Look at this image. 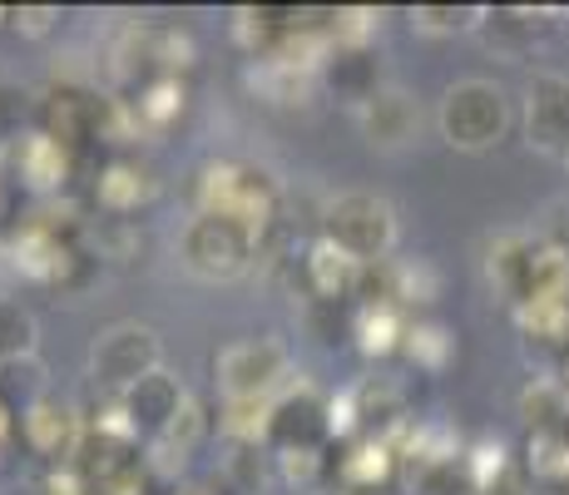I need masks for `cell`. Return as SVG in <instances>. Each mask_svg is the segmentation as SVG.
I'll use <instances>...</instances> for the list:
<instances>
[{"label": "cell", "instance_id": "1", "mask_svg": "<svg viewBox=\"0 0 569 495\" xmlns=\"http://www.w3.org/2000/svg\"><path fill=\"white\" fill-rule=\"evenodd\" d=\"M282 208V189L272 179V169L262 164H243V159H218L199 169V184H193V214H218L243 224L248 234H268L272 218Z\"/></svg>", "mask_w": 569, "mask_h": 495}, {"label": "cell", "instance_id": "2", "mask_svg": "<svg viewBox=\"0 0 569 495\" xmlns=\"http://www.w3.org/2000/svg\"><path fill=\"white\" fill-rule=\"evenodd\" d=\"M322 238L332 248H342L347 258H357L362 268H381V263H391L401 238L397 208H391V198L367 194V189L337 194L322 208Z\"/></svg>", "mask_w": 569, "mask_h": 495}, {"label": "cell", "instance_id": "3", "mask_svg": "<svg viewBox=\"0 0 569 495\" xmlns=\"http://www.w3.org/2000/svg\"><path fill=\"white\" fill-rule=\"evenodd\" d=\"M436 129L461 154L496 149L510 129V95L496 80H456L436 105Z\"/></svg>", "mask_w": 569, "mask_h": 495}, {"label": "cell", "instance_id": "4", "mask_svg": "<svg viewBox=\"0 0 569 495\" xmlns=\"http://www.w3.org/2000/svg\"><path fill=\"white\" fill-rule=\"evenodd\" d=\"M213 382L223 402H278L298 382L282 337H243L213 357Z\"/></svg>", "mask_w": 569, "mask_h": 495}, {"label": "cell", "instance_id": "5", "mask_svg": "<svg viewBox=\"0 0 569 495\" xmlns=\"http://www.w3.org/2000/svg\"><path fill=\"white\" fill-rule=\"evenodd\" d=\"M258 234H248L243 224L218 214H193L179 228V263L203 283H233L253 268L258 258Z\"/></svg>", "mask_w": 569, "mask_h": 495}, {"label": "cell", "instance_id": "6", "mask_svg": "<svg viewBox=\"0 0 569 495\" xmlns=\"http://www.w3.org/2000/svg\"><path fill=\"white\" fill-rule=\"evenodd\" d=\"M154 372H163V343L149 323H114L90 343V382L114 402Z\"/></svg>", "mask_w": 569, "mask_h": 495}, {"label": "cell", "instance_id": "7", "mask_svg": "<svg viewBox=\"0 0 569 495\" xmlns=\"http://www.w3.org/2000/svg\"><path fill=\"white\" fill-rule=\"evenodd\" d=\"M525 145L545 159H569V80L565 75H535L525 90Z\"/></svg>", "mask_w": 569, "mask_h": 495}, {"label": "cell", "instance_id": "8", "mask_svg": "<svg viewBox=\"0 0 569 495\" xmlns=\"http://www.w3.org/2000/svg\"><path fill=\"white\" fill-rule=\"evenodd\" d=\"M357 125H362L371 149L397 154L421 139V105H416V95H407L401 85H387V90L371 95L367 105L357 109Z\"/></svg>", "mask_w": 569, "mask_h": 495}, {"label": "cell", "instance_id": "9", "mask_svg": "<svg viewBox=\"0 0 569 495\" xmlns=\"http://www.w3.org/2000/svg\"><path fill=\"white\" fill-rule=\"evenodd\" d=\"M20 436L36 456L54 461V466H70L74 451L84 442V422L74 416V406H64L60 396H40L36 406L20 412Z\"/></svg>", "mask_w": 569, "mask_h": 495}, {"label": "cell", "instance_id": "10", "mask_svg": "<svg viewBox=\"0 0 569 495\" xmlns=\"http://www.w3.org/2000/svg\"><path fill=\"white\" fill-rule=\"evenodd\" d=\"M114 406H119V416H124V426L134 432V442L139 436L154 442V436H163L173 422H179V412L189 406V392H183L169 372H154V377H144L134 392L119 396Z\"/></svg>", "mask_w": 569, "mask_h": 495}, {"label": "cell", "instance_id": "11", "mask_svg": "<svg viewBox=\"0 0 569 495\" xmlns=\"http://www.w3.org/2000/svg\"><path fill=\"white\" fill-rule=\"evenodd\" d=\"M322 436H332L327 432V402L298 377L278 396V406H272V442L268 446L272 451H317Z\"/></svg>", "mask_w": 569, "mask_h": 495}, {"label": "cell", "instance_id": "12", "mask_svg": "<svg viewBox=\"0 0 569 495\" xmlns=\"http://www.w3.org/2000/svg\"><path fill=\"white\" fill-rule=\"evenodd\" d=\"M302 273H308V288L322 297V303H342V297L362 293L367 283V268L357 258H347L342 248H332L327 238H317V244L308 248V258H302Z\"/></svg>", "mask_w": 569, "mask_h": 495}, {"label": "cell", "instance_id": "13", "mask_svg": "<svg viewBox=\"0 0 569 495\" xmlns=\"http://www.w3.org/2000/svg\"><path fill=\"white\" fill-rule=\"evenodd\" d=\"M317 75H327V80H332V90H337V99H347L352 109H362L371 95L387 90V85H381V65L371 60V50L332 46V55L322 60V70H317Z\"/></svg>", "mask_w": 569, "mask_h": 495}, {"label": "cell", "instance_id": "14", "mask_svg": "<svg viewBox=\"0 0 569 495\" xmlns=\"http://www.w3.org/2000/svg\"><path fill=\"white\" fill-rule=\"evenodd\" d=\"M535 248H540V238H525V234H500L496 244H490L486 273H490V283L500 288V297H510L516 307L525 303V293H530Z\"/></svg>", "mask_w": 569, "mask_h": 495}, {"label": "cell", "instance_id": "15", "mask_svg": "<svg viewBox=\"0 0 569 495\" xmlns=\"http://www.w3.org/2000/svg\"><path fill=\"white\" fill-rule=\"evenodd\" d=\"M545 30V16L540 10H520V6H506V10H486V20H480L476 36L486 40L490 50L510 55V60H520L525 50L535 46V36Z\"/></svg>", "mask_w": 569, "mask_h": 495}, {"label": "cell", "instance_id": "16", "mask_svg": "<svg viewBox=\"0 0 569 495\" xmlns=\"http://www.w3.org/2000/svg\"><path fill=\"white\" fill-rule=\"evenodd\" d=\"M16 169L30 189H60L64 174H70V149L40 129V135H26L16 145Z\"/></svg>", "mask_w": 569, "mask_h": 495}, {"label": "cell", "instance_id": "17", "mask_svg": "<svg viewBox=\"0 0 569 495\" xmlns=\"http://www.w3.org/2000/svg\"><path fill=\"white\" fill-rule=\"evenodd\" d=\"M94 194H100V208L109 218H129V214H139V204L154 198V179H149V169L119 159V164H109V169L100 174Z\"/></svg>", "mask_w": 569, "mask_h": 495}, {"label": "cell", "instance_id": "18", "mask_svg": "<svg viewBox=\"0 0 569 495\" xmlns=\"http://www.w3.org/2000/svg\"><path fill=\"white\" fill-rule=\"evenodd\" d=\"M40 347V323L20 297H0V367L30 362Z\"/></svg>", "mask_w": 569, "mask_h": 495}, {"label": "cell", "instance_id": "19", "mask_svg": "<svg viewBox=\"0 0 569 495\" xmlns=\"http://www.w3.org/2000/svg\"><path fill=\"white\" fill-rule=\"evenodd\" d=\"M352 337L367 357H391V352L407 343V323H401L397 303H367L362 317H357V327H352Z\"/></svg>", "mask_w": 569, "mask_h": 495}, {"label": "cell", "instance_id": "20", "mask_svg": "<svg viewBox=\"0 0 569 495\" xmlns=\"http://www.w3.org/2000/svg\"><path fill=\"white\" fill-rule=\"evenodd\" d=\"M520 416H525V426H530V436L565 432V426H569V392H565V382H550V377L530 382L525 396H520Z\"/></svg>", "mask_w": 569, "mask_h": 495}, {"label": "cell", "instance_id": "21", "mask_svg": "<svg viewBox=\"0 0 569 495\" xmlns=\"http://www.w3.org/2000/svg\"><path fill=\"white\" fill-rule=\"evenodd\" d=\"M312 80H317L312 70H298V65H288V60H258V70L248 75V85H253L262 99H272V105H302Z\"/></svg>", "mask_w": 569, "mask_h": 495}, {"label": "cell", "instance_id": "22", "mask_svg": "<svg viewBox=\"0 0 569 495\" xmlns=\"http://www.w3.org/2000/svg\"><path fill=\"white\" fill-rule=\"evenodd\" d=\"M129 109H134L139 129H163L169 119L183 115V85L173 80V75H159V80H149L144 90H139V99Z\"/></svg>", "mask_w": 569, "mask_h": 495}, {"label": "cell", "instance_id": "23", "mask_svg": "<svg viewBox=\"0 0 569 495\" xmlns=\"http://www.w3.org/2000/svg\"><path fill=\"white\" fill-rule=\"evenodd\" d=\"M480 20H486V6H416L411 26L421 36H476Z\"/></svg>", "mask_w": 569, "mask_h": 495}, {"label": "cell", "instance_id": "24", "mask_svg": "<svg viewBox=\"0 0 569 495\" xmlns=\"http://www.w3.org/2000/svg\"><path fill=\"white\" fill-rule=\"evenodd\" d=\"M391 442H367L352 451V456L342 461V476H347V486L352 491H367V486H391Z\"/></svg>", "mask_w": 569, "mask_h": 495}, {"label": "cell", "instance_id": "25", "mask_svg": "<svg viewBox=\"0 0 569 495\" xmlns=\"http://www.w3.org/2000/svg\"><path fill=\"white\" fill-rule=\"evenodd\" d=\"M407 357L416 362V367H426V372H441L446 362H451V352H456V337L446 333V327H436V323H416L407 327Z\"/></svg>", "mask_w": 569, "mask_h": 495}, {"label": "cell", "instance_id": "26", "mask_svg": "<svg viewBox=\"0 0 569 495\" xmlns=\"http://www.w3.org/2000/svg\"><path fill=\"white\" fill-rule=\"evenodd\" d=\"M516 323L525 337H540V343H565L569 337V303H520Z\"/></svg>", "mask_w": 569, "mask_h": 495}, {"label": "cell", "instance_id": "27", "mask_svg": "<svg viewBox=\"0 0 569 495\" xmlns=\"http://www.w3.org/2000/svg\"><path fill=\"white\" fill-rule=\"evenodd\" d=\"M530 466L545 481H569V426L565 432H540L530 436Z\"/></svg>", "mask_w": 569, "mask_h": 495}, {"label": "cell", "instance_id": "28", "mask_svg": "<svg viewBox=\"0 0 569 495\" xmlns=\"http://www.w3.org/2000/svg\"><path fill=\"white\" fill-rule=\"evenodd\" d=\"M278 471L292 486H312V481L322 476V456H317V451H278Z\"/></svg>", "mask_w": 569, "mask_h": 495}, {"label": "cell", "instance_id": "29", "mask_svg": "<svg viewBox=\"0 0 569 495\" xmlns=\"http://www.w3.org/2000/svg\"><path fill=\"white\" fill-rule=\"evenodd\" d=\"M46 495H94V491H90V481H84L74 466H60V471H54V476L46 481Z\"/></svg>", "mask_w": 569, "mask_h": 495}, {"label": "cell", "instance_id": "30", "mask_svg": "<svg viewBox=\"0 0 569 495\" xmlns=\"http://www.w3.org/2000/svg\"><path fill=\"white\" fill-rule=\"evenodd\" d=\"M480 495H530V481H525L520 466H506L496 481H486V486H480Z\"/></svg>", "mask_w": 569, "mask_h": 495}, {"label": "cell", "instance_id": "31", "mask_svg": "<svg viewBox=\"0 0 569 495\" xmlns=\"http://www.w3.org/2000/svg\"><path fill=\"white\" fill-rule=\"evenodd\" d=\"M10 20H16V30H26V36H50L54 26V10H10Z\"/></svg>", "mask_w": 569, "mask_h": 495}, {"label": "cell", "instance_id": "32", "mask_svg": "<svg viewBox=\"0 0 569 495\" xmlns=\"http://www.w3.org/2000/svg\"><path fill=\"white\" fill-rule=\"evenodd\" d=\"M16 432H20V416H16V406L0 396V451L10 446V436H16Z\"/></svg>", "mask_w": 569, "mask_h": 495}, {"label": "cell", "instance_id": "33", "mask_svg": "<svg viewBox=\"0 0 569 495\" xmlns=\"http://www.w3.org/2000/svg\"><path fill=\"white\" fill-rule=\"evenodd\" d=\"M347 495H397L391 486H367V491H347Z\"/></svg>", "mask_w": 569, "mask_h": 495}, {"label": "cell", "instance_id": "34", "mask_svg": "<svg viewBox=\"0 0 569 495\" xmlns=\"http://www.w3.org/2000/svg\"><path fill=\"white\" fill-rule=\"evenodd\" d=\"M189 495H203V491H189Z\"/></svg>", "mask_w": 569, "mask_h": 495}, {"label": "cell", "instance_id": "35", "mask_svg": "<svg viewBox=\"0 0 569 495\" xmlns=\"http://www.w3.org/2000/svg\"><path fill=\"white\" fill-rule=\"evenodd\" d=\"M0 16H10V10H0Z\"/></svg>", "mask_w": 569, "mask_h": 495}, {"label": "cell", "instance_id": "36", "mask_svg": "<svg viewBox=\"0 0 569 495\" xmlns=\"http://www.w3.org/2000/svg\"><path fill=\"white\" fill-rule=\"evenodd\" d=\"M565 169H569V159H565Z\"/></svg>", "mask_w": 569, "mask_h": 495}]
</instances>
